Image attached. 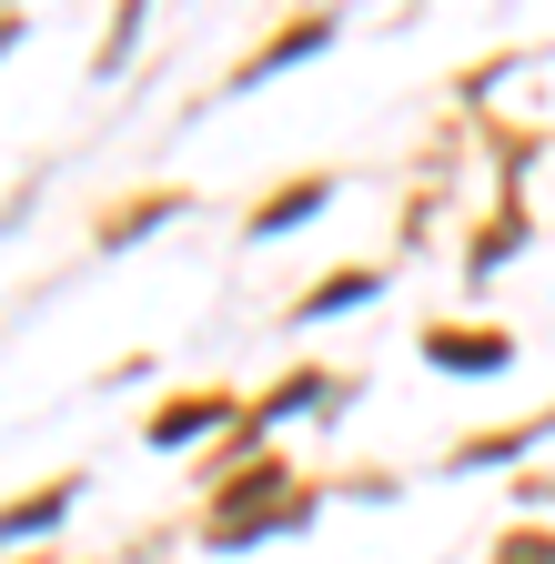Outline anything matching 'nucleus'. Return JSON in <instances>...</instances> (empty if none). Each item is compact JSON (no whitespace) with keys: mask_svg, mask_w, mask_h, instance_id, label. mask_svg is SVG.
<instances>
[{"mask_svg":"<svg viewBox=\"0 0 555 564\" xmlns=\"http://www.w3.org/2000/svg\"><path fill=\"white\" fill-rule=\"evenodd\" d=\"M213 413H223V403H182V413H162V423H152V434H162V444H182V434H213Z\"/></svg>","mask_w":555,"mask_h":564,"instance_id":"nucleus-1","label":"nucleus"},{"mask_svg":"<svg viewBox=\"0 0 555 564\" xmlns=\"http://www.w3.org/2000/svg\"><path fill=\"white\" fill-rule=\"evenodd\" d=\"M495 564H555V534H505Z\"/></svg>","mask_w":555,"mask_h":564,"instance_id":"nucleus-2","label":"nucleus"},{"mask_svg":"<svg viewBox=\"0 0 555 564\" xmlns=\"http://www.w3.org/2000/svg\"><path fill=\"white\" fill-rule=\"evenodd\" d=\"M435 352H445L455 373H474V364H505V343H435Z\"/></svg>","mask_w":555,"mask_h":564,"instance_id":"nucleus-3","label":"nucleus"}]
</instances>
